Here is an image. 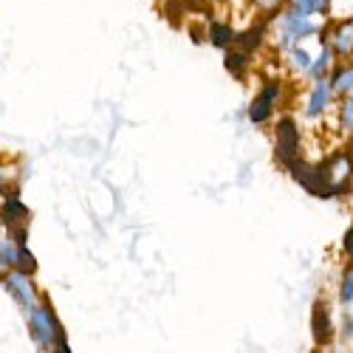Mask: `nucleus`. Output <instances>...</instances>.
Listing matches in <instances>:
<instances>
[{
	"mask_svg": "<svg viewBox=\"0 0 353 353\" xmlns=\"http://www.w3.org/2000/svg\"><path fill=\"white\" fill-rule=\"evenodd\" d=\"M28 331H32V339L37 342V347H51L60 350V353H68V339H65V331L60 325V319L54 316L51 305L48 303H37L32 311H28Z\"/></svg>",
	"mask_w": 353,
	"mask_h": 353,
	"instance_id": "nucleus-1",
	"label": "nucleus"
},
{
	"mask_svg": "<svg viewBox=\"0 0 353 353\" xmlns=\"http://www.w3.org/2000/svg\"><path fill=\"white\" fill-rule=\"evenodd\" d=\"M291 175L297 179L311 195H319V198H334V181H331V172L325 164H305V161H294L291 167Z\"/></svg>",
	"mask_w": 353,
	"mask_h": 353,
	"instance_id": "nucleus-2",
	"label": "nucleus"
},
{
	"mask_svg": "<svg viewBox=\"0 0 353 353\" xmlns=\"http://www.w3.org/2000/svg\"><path fill=\"white\" fill-rule=\"evenodd\" d=\"M277 161L291 167L294 161H297V153H300V130L297 125H294L291 116H283V119L277 122Z\"/></svg>",
	"mask_w": 353,
	"mask_h": 353,
	"instance_id": "nucleus-3",
	"label": "nucleus"
},
{
	"mask_svg": "<svg viewBox=\"0 0 353 353\" xmlns=\"http://www.w3.org/2000/svg\"><path fill=\"white\" fill-rule=\"evenodd\" d=\"M3 285H6V291L14 297V303L28 314L37 303H40V294H37V288H34V283H32V277L28 274H23V272H17V269H12L6 277H3Z\"/></svg>",
	"mask_w": 353,
	"mask_h": 353,
	"instance_id": "nucleus-4",
	"label": "nucleus"
},
{
	"mask_svg": "<svg viewBox=\"0 0 353 353\" xmlns=\"http://www.w3.org/2000/svg\"><path fill=\"white\" fill-rule=\"evenodd\" d=\"M277 99H280V85H277V82L266 85V88H263V91L257 94V99L252 102V108H249V119H252L254 125H266V122L272 119V110H274Z\"/></svg>",
	"mask_w": 353,
	"mask_h": 353,
	"instance_id": "nucleus-5",
	"label": "nucleus"
},
{
	"mask_svg": "<svg viewBox=\"0 0 353 353\" xmlns=\"http://www.w3.org/2000/svg\"><path fill=\"white\" fill-rule=\"evenodd\" d=\"M311 32H314V28H311L308 17H300V14L288 12V14L283 17V23H280V43L288 46V48H294V43L303 40V37H308Z\"/></svg>",
	"mask_w": 353,
	"mask_h": 353,
	"instance_id": "nucleus-6",
	"label": "nucleus"
},
{
	"mask_svg": "<svg viewBox=\"0 0 353 353\" xmlns=\"http://www.w3.org/2000/svg\"><path fill=\"white\" fill-rule=\"evenodd\" d=\"M311 331H314V339L316 345H328L334 339V319H331V311L328 305L316 300L314 305V314H311Z\"/></svg>",
	"mask_w": 353,
	"mask_h": 353,
	"instance_id": "nucleus-7",
	"label": "nucleus"
},
{
	"mask_svg": "<svg viewBox=\"0 0 353 353\" xmlns=\"http://www.w3.org/2000/svg\"><path fill=\"white\" fill-rule=\"evenodd\" d=\"M331 51L339 57H353V17L331 28Z\"/></svg>",
	"mask_w": 353,
	"mask_h": 353,
	"instance_id": "nucleus-8",
	"label": "nucleus"
},
{
	"mask_svg": "<svg viewBox=\"0 0 353 353\" xmlns=\"http://www.w3.org/2000/svg\"><path fill=\"white\" fill-rule=\"evenodd\" d=\"M26 218H28L26 203H23L17 195H9V198L3 201V207H0V221H3V223L12 229V226H20Z\"/></svg>",
	"mask_w": 353,
	"mask_h": 353,
	"instance_id": "nucleus-9",
	"label": "nucleus"
},
{
	"mask_svg": "<svg viewBox=\"0 0 353 353\" xmlns=\"http://www.w3.org/2000/svg\"><path fill=\"white\" fill-rule=\"evenodd\" d=\"M328 102H331V85L325 82V77L314 79V91H311V97H308V116H311V119L325 110Z\"/></svg>",
	"mask_w": 353,
	"mask_h": 353,
	"instance_id": "nucleus-10",
	"label": "nucleus"
},
{
	"mask_svg": "<svg viewBox=\"0 0 353 353\" xmlns=\"http://www.w3.org/2000/svg\"><path fill=\"white\" fill-rule=\"evenodd\" d=\"M328 85H331V94H339V97L353 94V65H339V68H334Z\"/></svg>",
	"mask_w": 353,
	"mask_h": 353,
	"instance_id": "nucleus-11",
	"label": "nucleus"
},
{
	"mask_svg": "<svg viewBox=\"0 0 353 353\" xmlns=\"http://www.w3.org/2000/svg\"><path fill=\"white\" fill-rule=\"evenodd\" d=\"M263 34H266V26L260 23V26L249 28V32H243V34H234V40H238V46H241L246 54H252V51H257V48H260Z\"/></svg>",
	"mask_w": 353,
	"mask_h": 353,
	"instance_id": "nucleus-12",
	"label": "nucleus"
},
{
	"mask_svg": "<svg viewBox=\"0 0 353 353\" xmlns=\"http://www.w3.org/2000/svg\"><path fill=\"white\" fill-rule=\"evenodd\" d=\"M246 63H249V54H246V51L226 48V54H223V65H226V68H229L234 77H241V74H243Z\"/></svg>",
	"mask_w": 353,
	"mask_h": 353,
	"instance_id": "nucleus-13",
	"label": "nucleus"
},
{
	"mask_svg": "<svg viewBox=\"0 0 353 353\" xmlns=\"http://www.w3.org/2000/svg\"><path fill=\"white\" fill-rule=\"evenodd\" d=\"M210 40H212V46H218V48H229V46L234 43V28H232V26H223V23H212Z\"/></svg>",
	"mask_w": 353,
	"mask_h": 353,
	"instance_id": "nucleus-14",
	"label": "nucleus"
},
{
	"mask_svg": "<svg viewBox=\"0 0 353 353\" xmlns=\"http://www.w3.org/2000/svg\"><path fill=\"white\" fill-rule=\"evenodd\" d=\"M14 269L23 272V274H28V277H34V274H37V260L32 257V252H28L26 246L17 249V263H14Z\"/></svg>",
	"mask_w": 353,
	"mask_h": 353,
	"instance_id": "nucleus-15",
	"label": "nucleus"
},
{
	"mask_svg": "<svg viewBox=\"0 0 353 353\" xmlns=\"http://www.w3.org/2000/svg\"><path fill=\"white\" fill-rule=\"evenodd\" d=\"M331 63H334V51H331V48H325V51L319 54V60L308 65V74H311L314 79H322V77H325V71L331 68Z\"/></svg>",
	"mask_w": 353,
	"mask_h": 353,
	"instance_id": "nucleus-16",
	"label": "nucleus"
},
{
	"mask_svg": "<svg viewBox=\"0 0 353 353\" xmlns=\"http://www.w3.org/2000/svg\"><path fill=\"white\" fill-rule=\"evenodd\" d=\"M339 303L350 305L353 303V266H347V272L339 280Z\"/></svg>",
	"mask_w": 353,
	"mask_h": 353,
	"instance_id": "nucleus-17",
	"label": "nucleus"
},
{
	"mask_svg": "<svg viewBox=\"0 0 353 353\" xmlns=\"http://www.w3.org/2000/svg\"><path fill=\"white\" fill-rule=\"evenodd\" d=\"M17 243L14 241H3L0 243V266H9V269H14V263H17Z\"/></svg>",
	"mask_w": 353,
	"mask_h": 353,
	"instance_id": "nucleus-18",
	"label": "nucleus"
},
{
	"mask_svg": "<svg viewBox=\"0 0 353 353\" xmlns=\"http://www.w3.org/2000/svg\"><path fill=\"white\" fill-rule=\"evenodd\" d=\"M339 125L345 130H353V97H347L342 102V108H339Z\"/></svg>",
	"mask_w": 353,
	"mask_h": 353,
	"instance_id": "nucleus-19",
	"label": "nucleus"
},
{
	"mask_svg": "<svg viewBox=\"0 0 353 353\" xmlns=\"http://www.w3.org/2000/svg\"><path fill=\"white\" fill-rule=\"evenodd\" d=\"M291 65L300 68V71H308V65H311L308 51L305 48H291Z\"/></svg>",
	"mask_w": 353,
	"mask_h": 353,
	"instance_id": "nucleus-20",
	"label": "nucleus"
},
{
	"mask_svg": "<svg viewBox=\"0 0 353 353\" xmlns=\"http://www.w3.org/2000/svg\"><path fill=\"white\" fill-rule=\"evenodd\" d=\"M291 12L300 14V17H311V14H314V3H311V0H294Z\"/></svg>",
	"mask_w": 353,
	"mask_h": 353,
	"instance_id": "nucleus-21",
	"label": "nucleus"
},
{
	"mask_svg": "<svg viewBox=\"0 0 353 353\" xmlns=\"http://www.w3.org/2000/svg\"><path fill=\"white\" fill-rule=\"evenodd\" d=\"M342 249H345V254L353 260V226L347 229V234H345V241H342Z\"/></svg>",
	"mask_w": 353,
	"mask_h": 353,
	"instance_id": "nucleus-22",
	"label": "nucleus"
},
{
	"mask_svg": "<svg viewBox=\"0 0 353 353\" xmlns=\"http://www.w3.org/2000/svg\"><path fill=\"white\" fill-rule=\"evenodd\" d=\"M311 3H314V12H319V14L331 12V0H311Z\"/></svg>",
	"mask_w": 353,
	"mask_h": 353,
	"instance_id": "nucleus-23",
	"label": "nucleus"
},
{
	"mask_svg": "<svg viewBox=\"0 0 353 353\" xmlns=\"http://www.w3.org/2000/svg\"><path fill=\"white\" fill-rule=\"evenodd\" d=\"M257 6H263V9H274V6H280L283 0H254Z\"/></svg>",
	"mask_w": 353,
	"mask_h": 353,
	"instance_id": "nucleus-24",
	"label": "nucleus"
},
{
	"mask_svg": "<svg viewBox=\"0 0 353 353\" xmlns=\"http://www.w3.org/2000/svg\"><path fill=\"white\" fill-rule=\"evenodd\" d=\"M3 184H6V170L0 167V190H3Z\"/></svg>",
	"mask_w": 353,
	"mask_h": 353,
	"instance_id": "nucleus-25",
	"label": "nucleus"
}]
</instances>
